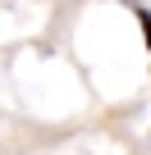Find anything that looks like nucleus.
I'll return each instance as SVG.
<instances>
[{"label": "nucleus", "mask_w": 151, "mask_h": 155, "mask_svg": "<svg viewBox=\"0 0 151 155\" xmlns=\"http://www.w3.org/2000/svg\"><path fill=\"white\" fill-rule=\"evenodd\" d=\"M137 23H142V37H146V50H151V9H137Z\"/></svg>", "instance_id": "f257e3e1"}]
</instances>
